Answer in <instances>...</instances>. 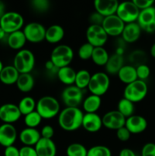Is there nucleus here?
<instances>
[{
  "instance_id": "1",
  "label": "nucleus",
  "mask_w": 155,
  "mask_h": 156,
  "mask_svg": "<svg viewBox=\"0 0 155 156\" xmlns=\"http://www.w3.org/2000/svg\"><path fill=\"white\" fill-rule=\"evenodd\" d=\"M83 111L78 108L66 107L59 112L58 123L63 130L71 132L82 126L84 117Z\"/></svg>"
},
{
  "instance_id": "2",
  "label": "nucleus",
  "mask_w": 155,
  "mask_h": 156,
  "mask_svg": "<svg viewBox=\"0 0 155 156\" xmlns=\"http://www.w3.org/2000/svg\"><path fill=\"white\" fill-rule=\"evenodd\" d=\"M36 111L42 119H52L59 115L60 105L53 96H43L38 100L36 105Z\"/></svg>"
},
{
  "instance_id": "3",
  "label": "nucleus",
  "mask_w": 155,
  "mask_h": 156,
  "mask_svg": "<svg viewBox=\"0 0 155 156\" xmlns=\"http://www.w3.org/2000/svg\"><path fill=\"white\" fill-rule=\"evenodd\" d=\"M74 52L71 47L65 44L58 45L55 47L50 55V59L57 69L68 66L73 60Z\"/></svg>"
},
{
  "instance_id": "4",
  "label": "nucleus",
  "mask_w": 155,
  "mask_h": 156,
  "mask_svg": "<svg viewBox=\"0 0 155 156\" xmlns=\"http://www.w3.org/2000/svg\"><path fill=\"white\" fill-rule=\"evenodd\" d=\"M147 91L148 88L145 81L137 79L135 82L126 85L123 91V98L133 103H137L145 98Z\"/></svg>"
},
{
  "instance_id": "5",
  "label": "nucleus",
  "mask_w": 155,
  "mask_h": 156,
  "mask_svg": "<svg viewBox=\"0 0 155 156\" xmlns=\"http://www.w3.org/2000/svg\"><path fill=\"white\" fill-rule=\"evenodd\" d=\"M13 66L20 74L30 73L34 68V55L30 50L27 49L18 50L14 58Z\"/></svg>"
},
{
  "instance_id": "6",
  "label": "nucleus",
  "mask_w": 155,
  "mask_h": 156,
  "mask_svg": "<svg viewBox=\"0 0 155 156\" xmlns=\"http://www.w3.org/2000/svg\"><path fill=\"white\" fill-rule=\"evenodd\" d=\"M110 80L106 73L98 72L91 76L88 88L92 94L102 97L108 91Z\"/></svg>"
},
{
  "instance_id": "7",
  "label": "nucleus",
  "mask_w": 155,
  "mask_h": 156,
  "mask_svg": "<svg viewBox=\"0 0 155 156\" xmlns=\"http://www.w3.org/2000/svg\"><path fill=\"white\" fill-rule=\"evenodd\" d=\"M24 20L21 14L16 12H7L0 18V27L7 34L21 30Z\"/></svg>"
},
{
  "instance_id": "8",
  "label": "nucleus",
  "mask_w": 155,
  "mask_h": 156,
  "mask_svg": "<svg viewBox=\"0 0 155 156\" xmlns=\"http://www.w3.org/2000/svg\"><path fill=\"white\" fill-rule=\"evenodd\" d=\"M140 9L132 1H124L119 4L115 15L125 23L136 22Z\"/></svg>"
},
{
  "instance_id": "9",
  "label": "nucleus",
  "mask_w": 155,
  "mask_h": 156,
  "mask_svg": "<svg viewBox=\"0 0 155 156\" xmlns=\"http://www.w3.org/2000/svg\"><path fill=\"white\" fill-rule=\"evenodd\" d=\"M62 100L68 108H78L84 101L83 90L74 85L67 86L62 91Z\"/></svg>"
},
{
  "instance_id": "10",
  "label": "nucleus",
  "mask_w": 155,
  "mask_h": 156,
  "mask_svg": "<svg viewBox=\"0 0 155 156\" xmlns=\"http://www.w3.org/2000/svg\"><path fill=\"white\" fill-rule=\"evenodd\" d=\"M108 37L102 25L90 24L87 29V41L94 47H103L107 42Z\"/></svg>"
},
{
  "instance_id": "11",
  "label": "nucleus",
  "mask_w": 155,
  "mask_h": 156,
  "mask_svg": "<svg viewBox=\"0 0 155 156\" xmlns=\"http://www.w3.org/2000/svg\"><path fill=\"white\" fill-rule=\"evenodd\" d=\"M46 30L43 25L38 22H30L26 24L23 29L27 41L32 44H38L45 40Z\"/></svg>"
},
{
  "instance_id": "12",
  "label": "nucleus",
  "mask_w": 155,
  "mask_h": 156,
  "mask_svg": "<svg viewBox=\"0 0 155 156\" xmlns=\"http://www.w3.org/2000/svg\"><path fill=\"white\" fill-rule=\"evenodd\" d=\"M137 23L144 31L147 33L155 32V7L151 6L140 10Z\"/></svg>"
},
{
  "instance_id": "13",
  "label": "nucleus",
  "mask_w": 155,
  "mask_h": 156,
  "mask_svg": "<svg viewBox=\"0 0 155 156\" xmlns=\"http://www.w3.org/2000/svg\"><path fill=\"white\" fill-rule=\"evenodd\" d=\"M125 23L115 14L104 17L102 27L108 36L117 37L122 33Z\"/></svg>"
},
{
  "instance_id": "14",
  "label": "nucleus",
  "mask_w": 155,
  "mask_h": 156,
  "mask_svg": "<svg viewBox=\"0 0 155 156\" xmlns=\"http://www.w3.org/2000/svg\"><path fill=\"white\" fill-rule=\"evenodd\" d=\"M126 118L118 111H111L106 113L102 117L103 126L108 129L115 130L125 126Z\"/></svg>"
},
{
  "instance_id": "15",
  "label": "nucleus",
  "mask_w": 155,
  "mask_h": 156,
  "mask_svg": "<svg viewBox=\"0 0 155 156\" xmlns=\"http://www.w3.org/2000/svg\"><path fill=\"white\" fill-rule=\"evenodd\" d=\"M21 115L18 105L7 103L0 107V120L3 123L13 124L21 118Z\"/></svg>"
},
{
  "instance_id": "16",
  "label": "nucleus",
  "mask_w": 155,
  "mask_h": 156,
  "mask_svg": "<svg viewBox=\"0 0 155 156\" xmlns=\"http://www.w3.org/2000/svg\"><path fill=\"white\" fill-rule=\"evenodd\" d=\"M18 137V133L13 124L3 123L0 126V145L6 148L13 146Z\"/></svg>"
},
{
  "instance_id": "17",
  "label": "nucleus",
  "mask_w": 155,
  "mask_h": 156,
  "mask_svg": "<svg viewBox=\"0 0 155 156\" xmlns=\"http://www.w3.org/2000/svg\"><path fill=\"white\" fill-rule=\"evenodd\" d=\"M125 126L129 129L131 134H140L146 130L147 121L141 115H132L126 118Z\"/></svg>"
},
{
  "instance_id": "18",
  "label": "nucleus",
  "mask_w": 155,
  "mask_h": 156,
  "mask_svg": "<svg viewBox=\"0 0 155 156\" xmlns=\"http://www.w3.org/2000/svg\"><path fill=\"white\" fill-rule=\"evenodd\" d=\"M118 0H94V6L96 12L103 17L115 14L118 8Z\"/></svg>"
},
{
  "instance_id": "19",
  "label": "nucleus",
  "mask_w": 155,
  "mask_h": 156,
  "mask_svg": "<svg viewBox=\"0 0 155 156\" xmlns=\"http://www.w3.org/2000/svg\"><path fill=\"white\" fill-rule=\"evenodd\" d=\"M103 126L102 117L97 113H85L82 120V127L89 133H97Z\"/></svg>"
},
{
  "instance_id": "20",
  "label": "nucleus",
  "mask_w": 155,
  "mask_h": 156,
  "mask_svg": "<svg viewBox=\"0 0 155 156\" xmlns=\"http://www.w3.org/2000/svg\"><path fill=\"white\" fill-rule=\"evenodd\" d=\"M34 148L37 156H56L57 152L56 146L52 139L41 137Z\"/></svg>"
},
{
  "instance_id": "21",
  "label": "nucleus",
  "mask_w": 155,
  "mask_h": 156,
  "mask_svg": "<svg viewBox=\"0 0 155 156\" xmlns=\"http://www.w3.org/2000/svg\"><path fill=\"white\" fill-rule=\"evenodd\" d=\"M141 28L136 22L129 23L125 24L124 29L122 33V37L125 42L128 44H133L136 42L141 37Z\"/></svg>"
},
{
  "instance_id": "22",
  "label": "nucleus",
  "mask_w": 155,
  "mask_h": 156,
  "mask_svg": "<svg viewBox=\"0 0 155 156\" xmlns=\"http://www.w3.org/2000/svg\"><path fill=\"white\" fill-rule=\"evenodd\" d=\"M40 138V132L36 128L26 127L19 133V140L24 146H34Z\"/></svg>"
},
{
  "instance_id": "23",
  "label": "nucleus",
  "mask_w": 155,
  "mask_h": 156,
  "mask_svg": "<svg viewBox=\"0 0 155 156\" xmlns=\"http://www.w3.org/2000/svg\"><path fill=\"white\" fill-rule=\"evenodd\" d=\"M124 66V58L120 53L109 56L107 62L105 65V70L108 75H117L120 69Z\"/></svg>"
},
{
  "instance_id": "24",
  "label": "nucleus",
  "mask_w": 155,
  "mask_h": 156,
  "mask_svg": "<svg viewBox=\"0 0 155 156\" xmlns=\"http://www.w3.org/2000/svg\"><path fill=\"white\" fill-rule=\"evenodd\" d=\"M65 30L62 26L59 24H53L46 30L45 40L52 44H58L63 39Z\"/></svg>"
},
{
  "instance_id": "25",
  "label": "nucleus",
  "mask_w": 155,
  "mask_h": 156,
  "mask_svg": "<svg viewBox=\"0 0 155 156\" xmlns=\"http://www.w3.org/2000/svg\"><path fill=\"white\" fill-rule=\"evenodd\" d=\"M19 75L20 73L14 66H6L3 67L0 73V81L5 85H14L16 84Z\"/></svg>"
},
{
  "instance_id": "26",
  "label": "nucleus",
  "mask_w": 155,
  "mask_h": 156,
  "mask_svg": "<svg viewBox=\"0 0 155 156\" xmlns=\"http://www.w3.org/2000/svg\"><path fill=\"white\" fill-rule=\"evenodd\" d=\"M26 42H27V39H26L24 32L21 30L9 34L7 38L8 45L10 48L15 50H22Z\"/></svg>"
},
{
  "instance_id": "27",
  "label": "nucleus",
  "mask_w": 155,
  "mask_h": 156,
  "mask_svg": "<svg viewBox=\"0 0 155 156\" xmlns=\"http://www.w3.org/2000/svg\"><path fill=\"white\" fill-rule=\"evenodd\" d=\"M117 76H118L119 80L126 85L132 83V82H135V80L138 79L136 69L132 65L123 66L119 71Z\"/></svg>"
},
{
  "instance_id": "28",
  "label": "nucleus",
  "mask_w": 155,
  "mask_h": 156,
  "mask_svg": "<svg viewBox=\"0 0 155 156\" xmlns=\"http://www.w3.org/2000/svg\"><path fill=\"white\" fill-rule=\"evenodd\" d=\"M34 85V79L30 73L20 74L16 82V85L18 90L23 93L30 92L33 88Z\"/></svg>"
},
{
  "instance_id": "29",
  "label": "nucleus",
  "mask_w": 155,
  "mask_h": 156,
  "mask_svg": "<svg viewBox=\"0 0 155 156\" xmlns=\"http://www.w3.org/2000/svg\"><path fill=\"white\" fill-rule=\"evenodd\" d=\"M76 72L71 67L65 66L58 69L57 77L59 80L64 85L69 86L74 84Z\"/></svg>"
},
{
  "instance_id": "30",
  "label": "nucleus",
  "mask_w": 155,
  "mask_h": 156,
  "mask_svg": "<svg viewBox=\"0 0 155 156\" xmlns=\"http://www.w3.org/2000/svg\"><path fill=\"white\" fill-rule=\"evenodd\" d=\"M101 104V97L91 94L84 99L82 107L85 113H97L100 109Z\"/></svg>"
},
{
  "instance_id": "31",
  "label": "nucleus",
  "mask_w": 155,
  "mask_h": 156,
  "mask_svg": "<svg viewBox=\"0 0 155 156\" xmlns=\"http://www.w3.org/2000/svg\"><path fill=\"white\" fill-rule=\"evenodd\" d=\"M109 55L103 47H94L91 59L94 64L99 66H105L109 59Z\"/></svg>"
},
{
  "instance_id": "32",
  "label": "nucleus",
  "mask_w": 155,
  "mask_h": 156,
  "mask_svg": "<svg viewBox=\"0 0 155 156\" xmlns=\"http://www.w3.org/2000/svg\"><path fill=\"white\" fill-rule=\"evenodd\" d=\"M36 102L35 101L34 99L30 96L24 97L18 103V108L21 111V114L24 116L33 112L36 110Z\"/></svg>"
},
{
  "instance_id": "33",
  "label": "nucleus",
  "mask_w": 155,
  "mask_h": 156,
  "mask_svg": "<svg viewBox=\"0 0 155 156\" xmlns=\"http://www.w3.org/2000/svg\"><path fill=\"white\" fill-rule=\"evenodd\" d=\"M91 76L92 75L89 73V71L86 69H81L76 72L75 80H74V85L82 90L88 88Z\"/></svg>"
},
{
  "instance_id": "34",
  "label": "nucleus",
  "mask_w": 155,
  "mask_h": 156,
  "mask_svg": "<svg viewBox=\"0 0 155 156\" xmlns=\"http://www.w3.org/2000/svg\"><path fill=\"white\" fill-rule=\"evenodd\" d=\"M117 111L121 113L126 118H128L134 114L135 105L133 102L125 98H122L119 101L118 105H117Z\"/></svg>"
},
{
  "instance_id": "35",
  "label": "nucleus",
  "mask_w": 155,
  "mask_h": 156,
  "mask_svg": "<svg viewBox=\"0 0 155 156\" xmlns=\"http://www.w3.org/2000/svg\"><path fill=\"white\" fill-rule=\"evenodd\" d=\"M87 154L88 149L81 143H71L66 149L67 156H87Z\"/></svg>"
},
{
  "instance_id": "36",
  "label": "nucleus",
  "mask_w": 155,
  "mask_h": 156,
  "mask_svg": "<svg viewBox=\"0 0 155 156\" xmlns=\"http://www.w3.org/2000/svg\"><path fill=\"white\" fill-rule=\"evenodd\" d=\"M42 120V117L38 114L36 110L34 111H33V112L24 116V123L27 126V127H37L40 124Z\"/></svg>"
},
{
  "instance_id": "37",
  "label": "nucleus",
  "mask_w": 155,
  "mask_h": 156,
  "mask_svg": "<svg viewBox=\"0 0 155 156\" xmlns=\"http://www.w3.org/2000/svg\"><path fill=\"white\" fill-rule=\"evenodd\" d=\"M129 59L132 63V66L137 67L140 65L146 64L147 59V54L142 50H135L131 53Z\"/></svg>"
},
{
  "instance_id": "38",
  "label": "nucleus",
  "mask_w": 155,
  "mask_h": 156,
  "mask_svg": "<svg viewBox=\"0 0 155 156\" xmlns=\"http://www.w3.org/2000/svg\"><path fill=\"white\" fill-rule=\"evenodd\" d=\"M87 156H112V152L107 146L98 145L88 149Z\"/></svg>"
},
{
  "instance_id": "39",
  "label": "nucleus",
  "mask_w": 155,
  "mask_h": 156,
  "mask_svg": "<svg viewBox=\"0 0 155 156\" xmlns=\"http://www.w3.org/2000/svg\"><path fill=\"white\" fill-rule=\"evenodd\" d=\"M94 47L89 43L82 44L78 50V56L82 60H88L91 59Z\"/></svg>"
},
{
  "instance_id": "40",
  "label": "nucleus",
  "mask_w": 155,
  "mask_h": 156,
  "mask_svg": "<svg viewBox=\"0 0 155 156\" xmlns=\"http://www.w3.org/2000/svg\"><path fill=\"white\" fill-rule=\"evenodd\" d=\"M33 9L38 12H45L50 8V0H31Z\"/></svg>"
},
{
  "instance_id": "41",
  "label": "nucleus",
  "mask_w": 155,
  "mask_h": 156,
  "mask_svg": "<svg viewBox=\"0 0 155 156\" xmlns=\"http://www.w3.org/2000/svg\"><path fill=\"white\" fill-rule=\"evenodd\" d=\"M136 69V73L138 79L142 81H145L146 79H148L150 75V69L147 64H143L138 66L135 67Z\"/></svg>"
},
{
  "instance_id": "42",
  "label": "nucleus",
  "mask_w": 155,
  "mask_h": 156,
  "mask_svg": "<svg viewBox=\"0 0 155 156\" xmlns=\"http://www.w3.org/2000/svg\"><path fill=\"white\" fill-rule=\"evenodd\" d=\"M116 136L117 139H118L119 141L126 142L130 139L131 133L129 132V129H128L126 126H123V127L117 129Z\"/></svg>"
},
{
  "instance_id": "43",
  "label": "nucleus",
  "mask_w": 155,
  "mask_h": 156,
  "mask_svg": "<svg viewBox=\"0 0 155 156\" xmlns=\"http://www.w3.org/2000/svg\"><path fill=\"white\" fill-rule=\"evenodd\" d=\"M141 156H155V143L144 144L141 149Z\"/></svg>"
},
{
  "instance_id": "44",
  "label": "nucleus",
  "mask_w": 155,
  "mask_h": 156,
  "mask_svg": "<svg viewBox=\"0 0 155 156\" xmlns=\"http://www.w3.org/2000/svg\"><path fill=\"white\" fill-rule=\"evenodd\" d=\"M54 133V129L50 125H46V126H43L40 131L41 137L45 139H53Z\"/></svg>"
},
{
  "instance_id": "45",
  "label": "nucleus",
  "mask_w": 155,
  "mask_h": 156,
  "mask_svg": "<svg viewBox=\"0 0 155 156\" xmlns=\"http://www.w3.org/2000/svg\"><path fill=\"white\" fill-rule=\"evenodd\" d=\"M140 10L153 6L155 0H131Z\"/></svg>"
},
{
  "instance_id": "46",
  "label": "nucleus",
  "mask_w": 155,
  "mask_h": 156,
  "mask_svg": "<svg viewBox=\"0 0 155 156\" xmlns=\"http://www.w3.org/2000/svg\"><path fill=\"white\" fill-rule=\"evenodd\" d=\"M20 156H37L34 146H24L19 149Z\"/></svg>"
},
{
  "instance_id": "47",
  "label": "nucleus",
  "mask_w": 155,
  "mask_h": 156,
  "mask_svg": "<svg viewBox=\"0 0 155 156\" xmlns=\"http://www.w3.org/2000/svg\"><path fill=\"white\" fill-rule=\"evenodd\" d=\"M103 19H104V17L97 12L91 14L89 18L91 24H96V25H102Z\"/></svg>"
},
{
  "instance_id": "48",
  "label": "nucleus",
  "mask_w": 155,
  "mask_h": 156,
  "mask_svg": "<svg viewBox=\"0 0 155 156\" xmlns=\"http://www.w3.org/2000/svg\"><path fill=\"white\" fill-rule=\"evenodd\" d=\"M4 156H20L19 149L14 145L5 148Z\"/></svg>"
},
{
  "instance_id": "49",
  "label": "nucleus",
  "mask_w": 155,
  "mask_h": 156,
  "mask_svg": "<svg viewBox=\"0 0 155 156\" xmlns=\"http://www.w3.org/2000/svg\"><path fill=\"white\" fill-rule=\"evenodd\" d=\"M119 156H136V154L132 149H129V148H125L120 151Z\"/></svg>"
},
{
  "instance_id": "50",
  "label": "nucleus",
  "mask_w": 155,
  "mask_h": 156,
  "mask_svg": "<svg viewBox=\"0 0 155 156\" xmlns=\"http://www.w3.org/2000/svg\"><path fill=\"white\" fill-rule=\"evenodd\" d=\"M5 12V6L4 3L0 0V18L4 15Z\"/></svg>"
},
{
  "instance_id": "51",
  "label": "nucleus",
  "mask_w": 155,
  "mask_h": 156,
  "mask_svg": "<svg viewBox=\"0 0 155 156\" xmlns=\"http://www.w3.org/2000/svg\"><path fill=\"white\" fill-rule=\"evenodd\" d=\"M54 67H55V66L53 65V63L50 60H49L48 62H46V68L47 69L52 70L53 68H54ZM55 68H56V67H55Z\"/></svg>"
},
{
  "instance_id": "52",
  "label": "nucleus",
  "mask_w": 155,
  "mask_h": 156,
  "mask_svg": "<svg viewBox=\"0 0 155 156\" xmlns=\"http://www.w3.org/2000/svg\"><path fill=\"white\" fill-rule=\"evenodd\" d=\"M6 34H7L5 33V30H3L1 27H0V41L4 39V38L5 37Z\"/></svg>"
},
{
  "instance_id": "53",
  "label": "nucleus",
  "mask_w": 155,
  "mask_h": 156,
  "mask_svg": "<svg viewBox=\"0 0 155 156\" xmlns=\"http://www.w3.org/2000/svg\"><path fill=\"white\" fill-rule=\"evenodd\" d=\"M150 53L151 55V56H153V58H155V43L151 46L150 50Z\"/></svg>"
},
{
  "instance_id": "54",
  "label": "nucleus",
  "mask_w": 155,
  "mask_h": 156,
  "mask_svg": "<svg viewBox=\"0 0 155 156\" xmlns=\"http://www.w3.org/2000/svg\"><path fill=\"white\" fill-rule=\"evenodd\" d=\"M3 67H4V66H3L2 62V61L0 60V73H1V71H2V70Z\"/></svg>"
},
{
  "instance_id": "55",
  "label": "nucleus",
  "mask_w": 155,
  "mask_h": 156,
  "mask_svg": "<svg viewBox=\"0 0 155 156\" xmlns=\"http://www.w3.org/2000/svg\"><path fill=\"white\" fill-rule=\"evenodd\" d=\"M30 1H31V0H30Z\"/></svg>"
}]
</instances>
